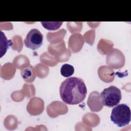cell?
<instances>
[{"label":"cell","mask_w":131,"mask_h":131,"mask_svg":"<svg viewBox=\"0 0 131 131\" xmlns=\"http://www.w3.org/2000/svg\"><path fill=\"white\" fill-rule=\"evenodd\" d=\"M130 108L125 104H120L112 109L111 120L118 126L121 127L129 124L130 121Z\"/></svg>","instance_id":"7a4b0ae2"},{"label":"cell","mask_w":131,"mask_h":131,"mask_svg":"<svg viewBox=\"0 0 131 131\" xmlns=\"http://www.w3.org/2000/svg\"><path fill=\"white\" fill-rule=\"evenodd\" d=\"M63 22H41L42 26L48 30H55L59 29L62 25Z\"/></svg>","instance_id":"8992f818"},{"label":"cell","mask_w":131,"mask_h":131,"mask_svg":"<svg viewBox=\"0 0 131 131\" xmlns=\"http://www.w3.org/2000/svg\"><path fill=\"white\" fill-rule=\"evenodd\" d=\"M74 72V67L69 64H63L60 68V73L64 77H69L72 76Z\"/></svg>","instance_id":"5b68a950"},{"label":"cell","mask_w":131,"mask_h":131,"mask_svg":"<svg viewBox=\"0 0 131 131\" xmlns=\"http://www.w3.org/2000/svg\"><path fill=\"white\" fill-rule=\"evenodd\" d=\"M59 93L61 100L64 103L75 105L84 100L87 94V89L82 79L72 77L61 83Z\"/></svg>","instance_id":"6da1fadb"},{"label":"cell","mask_w":131,"mask_h":131,"mask_svg":"<svg viewBox=\"0 0 131 131\" xmlns=\"http://www.w3.org/2000/svg\"><path fill=\"white\" fill-rule=\"evenodd\" d=\"M100 96L103 105L108 107L118 104L122 98L120 90L114 85L104 89L101 93Z\"/></svg>","instance_id":"3957f363"},{"label":"cell","mask_w":131,"mask_h":131,"mask_svg":"<svg viewBox=\"0 0 131 131\" xmlns=\"http://www.w3.org/2000/svg\"><path fill=\"white\" fill-rule=\"evenodd\" d=\"M42 41L43 35L41 33L36 29H32L28 33L24 43L27 48L35 50L41 46Z\"/></svg>","instance_id":"277c9868"}]
</instances>
